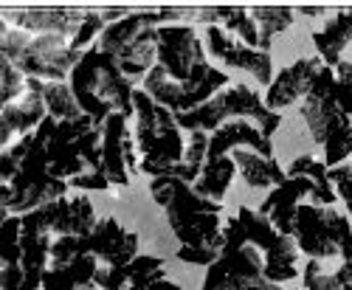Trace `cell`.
<instances>
[{
	"label": "cell",
	"instance_id": "obj_42",
	"mask_svg": "<svg viewBox=\"0 0 352 290\" xmlns=\"http://www.w3.org/2000/svg\"><path fill=\"white\" fill-rule=\"evenodd\" d=\"M346 212H349V217H352V203H349V206H346Z\"/></svg>",
	"mask_w": 352,
	"mask_h": 290
},
{
	"label": "cell",
	"instance_id": "obj_29",
	"mask_svg": "<svg viewBox=\"0 0 352 290\" xmlns=\"http://www.w3.org/2000/svg\"><path fill=\"white\" fill-rule=\"evenodd\" d=\"M25 93V74H20L6 56H0V107L20 102Z\"/></svg>",
	"mask_w": 352,
	"mask_h": 290
},
{
	"label": "cell",
	"instance_id": "obj_40",
	"mask_svg": "<svg viewBox=\"0 0 352 290\" xmlns=\"http://www.w3.org/2000/svg\"><path fill=\"white\" fill-rule=\"evenodd\" d=\"M344 169H346V175L352 178V164H344Z\"/></svg>",
	"mask_w": 352,
	"mask_h": 290
},
{
	"label": "cell",
	"instance_id": "obj_43",
	"mask_svg": "<svg viewBox=\"0 0 352 290\" xmlns=\"http://www.w3.org/2000/svg\"><path fill=\"white\" fill-rule=\"evenodd\" d=\"M127 290H144V287H127Z\"/></svg>",
	"mask_w": 352,
	"mask_h": 290
},
{
	"label": "cell",
	"instance_id": "obj_39",
	"mask_svg": "<svg viewBox=\"0 0 352 290\" xmlns=\"http://www.w3.org/2000/svg\"><path fill=\"white\" fill-rule=\"evenodd\" d=\"M76 290H102V287H96V285H87V287H76Z\"/></svg>",
	"mask_w": 352,
	"mask_h": 290
},
{
	"label": "cell",
	"instance_id": "obj_19",
	"mask_svg": "<svg viewBox=\"0 0 352 290\" xmlns=\"http://www.w3.org/2000/svg\"><path fill=\"white\" fill-rule=\"evenodd\" d=\"M321 68H324V63H321V56H302V60H296L293 65L282 68L274 79V85L268 88L265 93V104L279 113L282 107H290L293 102H299L302 96L310 93L316 76L321 74Z\"/></svg>",
	"mask_w": 352,
	"mask_h": 290
},
{
	"label": "cell",
	"instance_id": "obj_34",
	"mask_svg": "<svg viewBox=\"0 0 352 290\" xmlns=\"http://www.w3.org/2000/svg\"><path fill=\"white\" fill-rule=\"evenodd\" d=\"M0 290H25L20 265H0Z\"/></svg>",
	"mask_w": 352,
	"mask_h": 290
},
{
	"label": "cell",
	"instance_id": "obj_38",
	"mask_svg": "<svg viewBox=\"0 0 352 290\" xmlns=\"http://www.w3.org/2000/svg\"><path fill=\"white\" fill-rule=\"evenodd\" d=\"M338 14H341V23H344V28H346V37L352 40V6H349V9H338Z\"/></svg>",
	"mask_w": 352,
	"mask_h": 290
},
{
	"label": "cell",
	"instance_id": "obj_15",
	"mask_svg": "<svg viewBox=\"0 0 352 290\" xmlns=\"http://www.w3.org/2000/svg\"><path fill=\"white\" fill-rule=\"evenodd\" d=\"M138 144L130 138L127 115L113 113L102 124V172L113 186H130V172L138 169Z\"/></svg>",
	"mask_w": 352,
	"mask_h": 290
},
{
	"label": "cell",
	"instance_id": "obj_5",
	"mask_svg": "<svg viewBox=\"0 0 352 290\" xmlns=\"http://www.w3.org/2000/svg\"><path fill=\"white\" fill-rule=\"evenodd\" d=\"M135 144H138V172L150 178H161L184 164L186 141L175 122V113L155 104L144 88H135Z\"/></svg>",
	"mask_w": 352,
	"mask_h": 290
},
{
	"label": "cell",
	"instance_id": "obj_24",
	"mask_svg": "<svg viewBox=\"0 0 352 290\" xmlns=\"http://www.w3.org/2000/svg\"><path fill=\"white\" fill-rule=\"evenodd\" d=\"M346 43H349V37H346V28L341 23V14H338V9H333L324 28H318V32L313 34V45L321 56V63H324L327 68H338Z\"/></svg>",
	"mask_w": 352,
	"mask_h": 290
},
{
	"label": "cell",
	"instance_id": "obj_3",
	"mask_svg": "<svg viewBox=\"0 0 352 290\" xmlns=\"http://www.w3.org/2000/svg\"><path fill=\"white\" fill-rule=\"evenodd\" d=\"M68 85L85 115H91L99 127L113 113H124L127 119L135 115V102H133L135 88L130 76L116 63V56L99 51L96 45H91L82 54L79 65L71 71Z\"/></svg>",
	"mask_w": 352,
	"mask_h": 290
},
{
	"label": "cell",
	"instance_id": "obj_41",
	"mask_svg": "<svg viewBox=\"0 0 352 290\" xmlns=\"http://www.w3.org/2000/svg\"><path fill=\"white\" fill-rule=\"evenodd\" d=\"M341 290H352V282H349V285H344V287H341Z\"/></svg>",
	"mask_w": 352,
	"mask_h": 290
},
{
	"label": "cell",
	"instance_id": "obj_6",
	"mask_svg": "<svg viewBox=\"0 0 352 290\" xmlns=\"http://www.w3.org/2000/svg\"><path fill=\"white\" fill-rule=\"evenodd\" d=\"M0 56L25 76H34L43 82H68L71 71L79 65L82 54L71 45V40L56 34H25L20 28H12L9 20H3L0 28Z\"/></svg>",
	"mask_w": 352,
	"mask_h": 290
},
{
	"label": "cell",
	"instance_id": "obj_9",
	"mask_svg": "<svg viewBox=\"0 0 352 290\" xmlns=\"http://www.w3.org/2000/svg\"><path fill=\"white\" fill-rule=\"evenodd\" d=\"M164 25L158 12H127L124 20L107 25L94 43L99 51L116 56L127 76H146L158 65V28Z\"/></svg>",
	"mask_w": 352,
	"mask_h": 290
},
{
	"label": "cell",
	"instance_id": "obj_1",
	"mask_svg": "<svg viewBox=\"0 0 352 290\" xmlns=\"http://www.w3.org/2000/svg\"><path fill=\"white\" fill-rule=\"evenodd\" d=\"M150 194L164 209L169 231L175 234V240L181 243V248H178L181 263L203 265V268L214 265L220 259L223 243H226L223 225H220L223 203L200 197L192 189V183L175 178V175L153 178Z\"/></svg>",
	"mask_w": 352,
	"mask_h": 290
},
{
	"label": "cell",
	"instance_id": "obj_31",
	"mask_svg": "<svg viewBox=\"0 0 352 290\" xmlns=\"http://www.w3.org/2000/svg\"><path fill=\"white\" fill-rule=\"evenodd\" d=\"M94 285L102 287V290H127L130 274H127V268H107V265H99Z\"/></svg>",
	"mask_w": 352,
	"mask_h": 290
},
{
	"label": "cell",
	"instance_id": "obj_26",
	"mask_svg": "<svg viewBox=\"0 0 352 290\" xmlns=\"http://www.w3.org/2000/svg\"><path fill=\"white\" fill-rule=\"evenodd\" d=\"M40 93L45 99L48 115H54V119H65V122L85 119V110L79 107V102H76V96H74L68 82H43Z\"/></svg>",
	"mask_w": 352,
	"mask_h": 290
},
{
	"label": "cell",
	"instance_id": "obj_35",
	"mask_svg": "<svg viewBox=\"0 0 352 290\" xmlns=\"http://www.w3.org/2000/svg\"><path fill=\"white\" fill-rule=\"evenodd\" d=\"M240 290H285V287L276 285V282H271V279H265V276H254V279H248Z\"/></svg>",
	"mask_w": 352,
	"mask_h": 290
},
{
	"label": "cell",
	"instance_id": "obj_21",
	"mask_svg": "<svg viewBox=\"0 0 352 290\" xmlns=\"http://www.w3.org/2000/svg\"><path fill=\"white\" fill-rule=\"evenodd\" d=\"M23 254H20V271H23V287L25 290H43V279L51 268V248L54 234L40 228L23 225Z\"/></svg>",
	"mask_w": 352,
	"mask_h": 290
},
{
	"label": "cell",
	"instance_id": "obj_25",
	"mask_svg": "<svg viewBox=\"0 0 352 290\" xmlns=\"http://www.w3.org/2000/svg\"><path fill=\"white\" fill-rule=\"evenodd\" d=\"M256 28H259V51H271V40L293 25V17H296V9L290 6H254L248 9Z\"/></svg>",
	"mask_w": 352,
	"mask_h": 290
},
{
	"label": "cell",
	"instance_id": "obj_37",
	"mask_svg": "<svg viewBox=\"0 0 352 290\" xmlns=\"http://www.w3.org/2000/svg\"><path fill=\"white\" fill-rule=\"evenodd\" d=\"M150 290H184L178 282H172V279H158L150 285Z\"/></svg>",
	"mask_w": 352,
	"mask_h": 290
},
{
	"label": "cell",
	"instance_id": "obj_4",
	"mask_svg": "<svg viewBox=\"0 0 352 290\" xmlns=\"http://www.w3.org/2000/svg\"><path fill=\"white\" fill-rule=\"evenodd\" d=\"M45 144L51 175L60 181H74L85 172H102V127L85 115L79 122H65L45 115L37 127Z\"/></svg>",
	"mask_w": 352,
	"mask_h": 290
},
{
	"label": "cell",
	"instance_id": "obj_18",
	"mask_svg": "<svg viewBox=\"0 0 352 290\" xmlns=\"http://www.w3.org/2000/svg\"><path fill=\"white\" fill-rule=\"evenodd\" d=\"M3 17L14 23V28L25 34H56L65 40H76L79 28L87 20V9H32V12H3Z\"/></svg>",
	"mask_w": 352,
	"mask_h": 290
},
{
	"label": "cell",
	"instance_id": "obj_33",
	"mask_svg": "<svg viewBox=\"0 0 352 290\" xmlns=\"http://www.w3.org/2000/svg\"><path fill=\"white\" fill-rule=\"evenodd\" d=\"M74 189H79V192H87V189H99V192H104V189H110L113 183L107 181V175L104 172H85V175H79V178H74V181H68Z\"/></svg>",
	"mask_w": 352,
	"mask_h": 290
},
{
	"label": "cell",
	"instance_id": "obj_27",
	"mask_svg": "<svg viewBox=\"0 0 352 290\" xmlns=\"http://www.w3.org/2000/svg\"><path fill=\"white\" fill-rule=\"evenodd\" d=\"M223 28L237 37L240 43H245L248 48H256L259 51V28L251 17L248 9H240V6H226V20H223Z\"/></svg>",
	"mask_w": 352,
	"mask_h": 290
},
{
	"label": "cell",
	"instance_id": "obj_11",
	"mask_svg": "<svg viewBox=\"0 0 352 290\" xmlns=\"http://www.w3.org/2000/svg\"><path fill=\"white\" fill-rule=\"evenodd\" d=\"M237 220L243 225V234L251 245H256V251L265 259V279L282 285L299 276V245L293 237L276 231L259 212L240 206L237 209Z\"/></svg>",
	"mask_w": 352,
	"mask_h": 290
},
{
	"label": "cell",
	"instance_id": "obj_12",
	"mask_svg": "<svg viewBox=\"0 0 352 290\" xmlns=\"http://www.w3.org/2000/svg\"><path fill=\"white\" fill-rule=\"evenodd\" d=\"M158 65L178 85L206 79L214 68L206 60V48L197 32L186 23H169L158 28Z\"/></svg>",
	"mask_w": 352,
	"mask_h": 290
},
{
	"label": "cell",
	"instance_id": "obj_7",
	"mask_svg": "<svg viewBox=\"0 0 352 290\" xmlns=\"http://www.w3.org/2000/svg\"><path fill=\"white\" fill-rule=\"evenodd\" d=\"M302 119L313 135V141L324 153V164L330 169L341 166L352 153V124L349 115L336 102V68H321L310 93L302 104Z\"/></svg>",
	"mask_w": 352,
	"mask_h": 290
},
{
	"label": "cell",
	"instance_id": "obj_8",
	"mask_svg": "<svg viewBox=\"0 0 352 290\" xmlns=\"http://www.w3.org/2000/svg\"><path fill=\"white\" fill-rule=\"evenodd\" d=\"M231 119H245V122L256 124L268 138L282 124V115L274 113L265 104V99H259V93L251 91L248 85H243V82L228 85L226 91H220L206 104H200V107H195L189 113H178V115H175V122H178L181 130H186V133H209V135L220 124H226Z\"/></svg>",
	"mask_w": 352,
	"mask_h": 290
},
{
	"label": "cell",
	"instance_id": "obj_32",
	"mask_svg": "<svg viewBox=\"0 0 352 290\" xmlns=\"http://www.w3.org/2000/svg\"><path fill=\"white\" fill-rule=\"evenodd\" d=\"M189 144H186V155H184V164H192V166H203L206 164V155H209V133H189Z\"/></svg>",
	"mask_w": 352,
	"mask_h": 290
},
{
	"label": "cell",
	"instance_id": "obj_22",
	"mask_svg": "<svg viewBox=\"0 0 352 290\" xmlns=\"http://www.w3.org/2000/svg\"><path fill=\"white\" fill-rule=\"evenodd\" d=\"M234 164H237V172L243 175V181L254 189H276L287 181V172H282V166L274 158H265L254 150H234L231 153Z\"/></svg>",
	"mask_w": 352,
	"mask_h": 290
},
{
	"label": "cell",
	"instance_id": "obj_10",
	"mask_svg": "<svg viewBox=\"0 0 352 290\" xmlns=\"http://www.w3.org/2000/svg\"><path fill=\"white\" fill-rule=\"evenodd\" d=\"M299 251L310 259L344 263L352 268V220L333 206H299L296 231H293Z\"/></svg>",
	"mask_w": 352,
	"mask_h": 290
},
{
	"label": "cell",
	"instance_id": "obj_20",
	"mask_svg": "<svg viewBox=\"0 0 352 290\" xmlns=\"http://www.w3.org/2000/svg\"><path fill=\"white\" fill-rule=\"evenodd\" d=\"M254 150L265 158H274V144L271 138L262 133L256 124L245 122V119H231L226 124H220L212 135H209V155L206 161H217L223 155H231L234 150Z\"/></svg>",
	"mask_w": 352,
	"mask_h": 290
},
{
	"label": "cell",
	"instance_id": "obj_28",
	"mask_svg": "<svg viewBox=\"0 0 352 290\" xmlns=\"http://www.w3.org/2000/svg\"><path fill=\"white\" fill-rule=\"evenodd\" d=\"M127 274H130V285L127 287H144V290H150L153 282L166 279V263H164L161 256H153V254H138L133 263H130Z\"/></svg>",
	"mask_w": 352,
	"mask_h": 290
},
{
	"label": "cell",
	"instance_id": "obj_16",
	"mask_svg": "<svg viewBox=\"0 0 352 290\" xmlns=\"http://www.w3.org/2000/svg\"><path fill=\"white\" fill-rule=\"evenodd\" d=\"M206 51L214 56V60L226 63L228 68H240L248 71L259 85H274V63H271V54L265 51H256L248 48L245 43L234 40L223 25H209L206 28Z\"/></svg>",
	"mask_w": 352,
	"mask_h": 290
},
{
	"label": "cell",
	"instance_id": "obj_30",
	"mask_svg": "<svg viewBox=\"0 0 352 290\" xmlns=\"http://www.w3.org/2000/svg\"><path fill=\"white\" fill-rule=\"evenodd\" d=\"M336 102L346 115H352V63L349 60H341L336 68Z\"/></svg>",
	"mask_w": 352,
	"mask_h": 290
},
{
	"label": "cell",
	"instance_id": "obj_13",
	"mask_svg": "<svg viewBox=\"0 0 352 290\" xmlns=\"http://www.w3.org/2000/svg\"><path fill=\"white\" fill-rule=\"evenodd\" d=\"M228 88V74H223L220 68H212V74L200 82H192V85H178L172 82L169 74L155 65L150 74L144 76V91L150 93V99L166 110H172L175 115L178 113H189L200 104H206L209 99H214L220 91Z\"/></svg>",
	"mask_w": 352,
	"mask_h": 290
},
{
	"label": "cell",
	"instance_id": "obj_23",
	"mask_svg": "<svg viewBox=\"0 0 352 290\" xmlns=\"http://www.w3.org/2000/svg\"><path fill=\"white\" fill-rule=\"evenodd\" d=\"M234 175H237V164H234L231 155H223L217 161H206V164H203V172H200V178L192 183V189L200 197L223 203V197H226Z\"/></svg>",
	"mask_w": 352,
	"mask_h": 290
},
{
	"label": "cell",
	"instance_id": "obj_2",
	"mask_svg": "<svg viewBox=\"0 0 352 290\" xmlns=\"http://www.w3.org/2000/svg\"><path fill=\"white\" fill-rule=\"evenodd\" d=\"M68 181L51 175L45 144L37 133L0 153V212L28 214L68 194Z\"/></svg>",
	"mask_w": 352,
	"mask_h": 290
},
{
	"label": "cell",
	"instance_id": "obj_36",
	"mask_svg": "<svg viewBox=\"0 0 352 290\" xmlns=\"http://www.w3.org/2000/svg\"><path fill=\"white\" fill-rule=\"evenodd\" d=\"M296 14H302V17H330L333 12H327V6H299Z\"/></svg>",
	"mask_w": 352,
	"mask_h": 290
},
{
	"label": "cell",
	"instance_id": "obj_17",
	"mask_svg": "<svg viewBox=\"0 0 352 290\" xmlns=\"http://www.w3.org/2000/svg\"><path fill=\"white\" fill-rule=\"evenodd\" d=\"M40 85H43V79L25 76L28 93L14 104L0 107V144H3V150L12 147V144H17L20 138L32 135V130L40 127L43 119L48 115L45 99L40 93Z\"/></svg>",
	"mask_w": 352,
	"mask_h": 290
},
{
	"label": "cell",
	"instance_id": "obj_14",
	"mask_svg": "<svg viewBox=\"0 0 352 290\" xmlns=\"http://www.w3.org/2000/svg\"><path fill=\"white\" fill-rule=\"evenodd\" d=\"M23 225L48 231L54 237H85L96 225V212H94V203L82 192H76L74 197L54 200L43 209L23 214Z\"/></svg>",
	"mask_w": 352,
	"mask_h": 290
}]
</instances>
